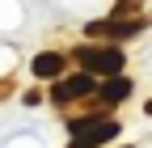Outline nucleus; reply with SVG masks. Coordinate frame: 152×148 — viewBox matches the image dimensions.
I'll use <instances>...</instances> for the list:
<instances>
[{"label": "nucleus", "mask_w": 152, "mask_h": 148, "mask_svg": "<svg viewBox=\"0 0 152 148\" xmlns=\"http://www.w3.org/2000/svg\"><path fill=\"white\" fill-rule=\"evenodd\" d=\"M89 93H97V81H93V72H80V76H72V81H59L55 85V102H76V97H89Z\"/></svg>", "instance_id": "7ed1b4c3"}, {"label": "nucleus", "mask_w": 152, "mask_h": 148, "mask_svg": "<svg viewBox=\"0 0 152 148\" xmlns=\"http://www.w3.org/2000/svg\"><path fill=\"white\" fill-rule=\"evenodd\" d=\"M30 68H34V76L51 81V76H59V72H64V55H51V51H42V55H38Z\"/></svg>", "instance_id": "39448f33"}, {"label": "nucleus", "mask_w": 152, "mask_h": 148, "mask_svg": "<svg viewBox=\"0 0 152 148\" xmlns=\"http://www.w3.org/2000/svg\"><path fill=\"white\" fill-rule=\"evenodd\" d=\"M76 59H80V68L93 72V76H118L123 51L118 47H85V51H76Z\"/></svg>", "instance_id": "f03ea898"}, {"label": "nucleus", "mask_w": 152, "mask_h": 148, "mask_svg": "<svg viewBox=\"0 0 152 148\" xmlns=\"http://www.w3.org/2000/svg\"><path fill=\"white\" fill-rule=\"evenodd\" d=\"M72 136L76 140L68 148H97V144L118 136V123L114 119H72Z\"/></svg>", "instance_id": "f257e3e1"}, {"label": "nucleus", "mask_w": 152, "mask_h": 148, "mask_svg": "<svg viewBox=\"0 0 152 148\" xmlns=\"http://www.w3.org/2000/svg\"><path fill=\"white\" fill-rule=\"evenodd\" d=\"M97 97H102L106 106H114V102H127V97H131V81H127V76H110V81L102 85V93H97Z\"/></svg>", "instance_id": "20e7f679"}]
</instances>
